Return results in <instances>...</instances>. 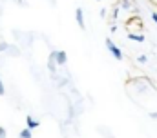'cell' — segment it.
I'll list each match as a JSON object with an SVG mask.
<instances>
[{"label": "cell", "mask_w": 157, "mask_h": 138, "mask_svg": "<svg viewBox=\"0 0 157 138\" xmlns=\"http://www.w3.org/2000/svg\"><path fill=\"white\" fill-rule=\"evenodd\" d=\"M0 138H7V131H6V127H2V125H0Z\"/></svg>", "instance_id": "cell-11"}, {"label": "cell", "mask_w": 157, "mask_h": 138, "mask_svg": "<svg viewBox=\"0 0 157 138\" xmlns=\"http://www.w3.org/2000/svg\"><path fill=\"white\" fill-rule=\"evenodd\" d=\"M104 44H106V49L112 53V56H113L115 60H119V62H121V60H122V51H121V47H119V45L113 42V40H112V38H110V36L104 40Z\"/></svg>", "instance_id": "cell-1"}, {"label": "cell", "mask_w": 157, "mask_h": 138, "mask_svg": "<svg viewBox=\"0 0 157 138\" xmlns=\"http://www.w3.org/2000/svg\"><path fill=\"white\" fill-rule=\"evenodd\" d=\"M119 5H121V7H122V9H124V11H126V9H130V7H132V4H130V0H121V2H119Z\"/></svg>", "instance_id": "cell-7"}, {"label": "cell", "mask_w": 157, "mask_h": 138, "mask_svg": "<svg viewBox=\"0 0 157 138\" xmlns=\"http://www.w3.org/2000/svg\"><path fill=\"white\" fill-rule=\"evenodd\" d=\"M7 47H9V44H7V42H0V53L7 51Z\"/></svg>", "instance_id": "cell-9"}, {"label": "cell", "mask_w": 157, "mask_h": 138, "mask_svg": "<svg viewBox=\"0 0 157 138\" xmlns=\"http://www.w3.org/2000/svg\"><path fill=\"white\" fill-rule=\"evenodd\" d=\"M18 138H33V133H31V129H28V127H24L20 133H18Z\"/></svg>", "instance_id": "cell-6"}, {"label": "cell", "mask_w": 157, "mask_h": 138, "mask_svg": "<svg viewBox=\"0 0 157 138\" xmlns=\"http://www.w3.org/2000/svg\"><path fill=\"white\" fill-rule=\"evenodd\" d=\"M137 62L146 64V62H148V56H146V55H139V56H137Z\"/></svg>", "instance_id": "cell-8"}, {"label": "cell", "mask_w": 157, "mask_h": 138, "mask_svg": "<svg viewBox=\"0 0 157 138\" xmlns=\"http://www.w3.org/2000/svg\"><path fill=\"white\" fill-rule=\"evenodd\" d=\"M48 62H53L55 66H66V62H68V55H66V51H51Z\"/></svg>", "instance_id": "cell-2"}, {"label": "cell", "mask_w": 157, "mask_h": 138, "mask_svg": "<svg viewBox=\"0 0 157 138\" xmlns=\"http://www.w3.org/2000/svg\"><path fill=\"white\" fill-rule=\"evenodd\" d=\"M150 18L154 20V24H157V11H152L150 13Z\"/></svg>", "instance_id": "cell-12"}, {"label": "cell", "mask_w": 157, "mask_h": 138, "mask_svg": "<svg viewBox=\"0 0 157 138\" xmlns=\"http://www.w3.org/2000/svg\"><path fill=\"white\" fill-rule=\"evenodd\" d=\"M148 116H150L152 120H157V111H152V113H148Z\"/></svg>", "instance_id": "cell-13"}, {"label": "cell", "mask_w": 157, "mask_h": 138, "mask_svg": "<svg viewBox=\"0 0 157 138\" xmlns=\"http://www.w3.org/2000/svg\"><path fill=\"white\" fill-rule=\"evenodd\" d=\"M49 2H51V5H55V4H57V2H55V0H49Z\"/></svg>", "instance_id": "cell-14"}, {"label": "cell", "mask_w": 157, "mask_h": 138, "mask_svg": "<svg viewBox=\"0 0 157 138\" xmlns=\"http://www.w3.org/2000/svg\"><path fill=\"white\" fill-rule=\"evenodd\" d=\"M4 95H6V85H4V82L0 78V96H4Z\"/></svg>", "instance_id": "cell-10"}, {"label": "cell", "mask_w": 157, "mask_h": 138, "mask_svg": "<svg viewBox=\"0 0 157 138\" xmlns=\"http://www.w3.org/2000/svg\"><path fill=\"white\" fill-rule=\"evenodd\" d=\"M75 20H77V26L84 31L86 29V22H84V11H82V7L75 9Z\"/></svg>", "instance_id": "cell-3"}, {"label": "cell", "mask_w": 157, "mask_h": 138, "mask_svg": "<svg viewBox=\"0 0 157 138\" xmlns=\"http://www.w3.org/2000/svg\"><path fill=\"white\" fill-rule=\"evenodd\" d=\"M128 40H133V42H144L146 38H144V34L143 33H128Z\"/></svg>", "instance_id": "cell-5"}, {"label": "cell", "mask_w": 157, "mask_h": 138, "mask_svg": "<svg viewBox=\"0 0 157 138\" xmlns=\"http://www.w3.org/2000/svg\"><path fill=\"white\" fill-rule=\"evenodd\" d=\"M39 125H40V122H39V120H35L31 114H28V116H26V127H28V129H31V131H33V129H37Z\"/></svg>", "instance_id": "cell-4"}]
</instances>
